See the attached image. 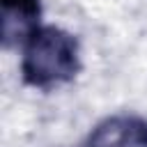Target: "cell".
Returning <instances> with one entry per match:
<instances>
[{"mask_svg": "<svg viewBox=\"0 0 147 147\" xmlns=\"http://www.w3.org/2000/svg\"><path fill=\"white\" fill-rule=\"evenodd\" d=\"M2 5V41L7 46L11 44H25L28 37L39 28V0H0Z\"/></svg>", "mask_w": 147, "mask_h": 147, "instance_id": "3", "label": "cell"}, {"mask_svg": "<svg viewBox=\"0 0 147 147\" xmlns=\"http://www.w3.org/2000/svg\"><path fill=\"white\" fill-rule=\"evenodd\" d=\"M85 147H147V119L113 115L92 129Z\"/></svg>", "mask_w": 147, "mask_h": 147, "instance_id": "2", "label": "cell"}, {"mask_svg": "<svg viewBox=\"0 0 147 147\" xmlns=\"http://www.w3.org/2000/svg\"><path fill=\"white\" fill-rule=\"evenodd\" d=\"M80 69L78 41L62 28H37L23 44L21 74L32 87H55L71 80Z\"/></svg>", "mask_w": 147, "mask_h": 147, "instance_id": "1", "label": "cell"}]
</instances>
